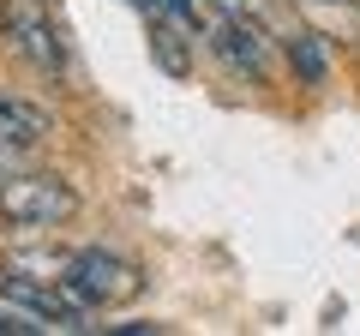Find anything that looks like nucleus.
<instances>
[{
  "label": "nucleus",
  "instance_id": "6e6552de",
  "mask_svg": "<svg viewBox=\"0 0 360 336\" xmlns=\"http://www.w3.org/2000/svg\"><path fill=\"white\" fill-rule=\"evenodd\" d=\"M42 330H54L42 312H30L25 300H13V306H6V295H0V336H42Z\"/></svg>",
  "mask_w": 360,
  "mask_h": 336
},
{
  "label": "nucleus",
  "instance_id": "0eeeda50",
  "mask_svg": "<svg viewBox=\"0 0 360 336\" xmlns=\"http://www.w3.org/2000/svg\"><path fill=\"white\" fill-rule=\"evenodd\" d=\"M288 66H295V72L307 78V84H324V78H330V60H324V42L312 37V30H295V37H288Z\"/></svg>",
  "mask_w": 360,
  "mask_h": 336
},
{
  "label": "nucleus",
  "instance_id": "423d86ee",
  "mask_svg": "<svg viewBox=\"0 0 360 336\" xmlns=\"http://www.w3.org/2000/svg\"><path fill=\"white\" fill-rule=\"evenodd\" d=\"M42 132H49V115L37 103H18V96H0V144H18V150H37Z\"/></svg>",
  "mask_w": 360,
  "mask_h": 336
},
{
  "label": "nucleus",
  "instance_id": "f03ea898",
  "mask_svg": "<svg viewBox=\"0 0 360 336\" xmlns=\"http://www.w3.org/2000/svg\"><path fill=\"white\" fill-rule=\"evenodd\" d=\"M60 283L96 312V306H127V300L144 288V271L132 259H120V252H108V246H84V252L66 259Z\"/></svg>",
  "mask_w": 360,
  "mask_h": 336
},
{
  "label": "nucleus",
  "instance_id": "20e7f679",
  "mask_svg": "<svg viewBox=\"0 0 360 336\" xmlns=\"http://www.w3.org/2000/svg\"><path fill=\"white\" fill-rule=\"evenodd\" d=\"M205 37H210V49L222 54V66H229V72L252 78V84L270 72V42H264V30H258L252 18L234 6V0H222V18L205 30Z\"/></svg>",
  "mask_w": 360,
  "mask_h": 336
},
{
  "label": "nucleus",
  "instance_id": "1a4fd4ad",
  "mask_svg": "<svg viewBox=\"0 0 360 336\" xmlns=\"http://www.w3.org/2000/svg\"><path fill=\"white\" fill-rule=\"evenodd\" d=\"M18 162H25V150H18V144H0V186L18 174Z\"/></svg>",
  "mask_w": 360,
  "mask_h": 336
},
{
  "label": "nucleus",
  "instance_id": "f257e3e1",
  "mask_svg": "<svg viewBox=\"0 0 360 336\" xmlns=\"http://www.w3.org/2000/svg\"><path fill=\"white\" fill-rule=\"evenodd\" d=\"M0 217L13 228H60V222L78 217V193L49 168H18L0 186Z\"/></svg>",
  "mask_w": 360,
  "mask_h": 336
},
{
  "label": "nucleus",
  "instance_id": "39448f33",
  "mask_svg": "<svg viewBox=\"0 0 360 336\" xmlns=\"http://www.w3.org/2000/svg\"><path fill=\"white\" fill-rule=\"evenodd\" d=\"M193 25H180V18H150V54L168 78H186L193 72Z\"/></svg>",
  "mask_w": 360,
  "mask_h": 336
},
{
  "label": "nucleus",
  "instance_id": "7ed1b4c3",
  "mask_svg": "<svg viewBox=\"0 0 360 336\" xmlns=\"http://www.w3.org/2000/svg\"><path fill=\"white\" fill-rule=\"evenodd\" d=\"M0 30H6V42H13V49L25 54L37 72H49V78L66 72L60 30H54V18H49V6H42V0H6V6H0Z\"/></svg>",
  "mask_w": 360,
  "mask_h": 336
}]
</instances>
